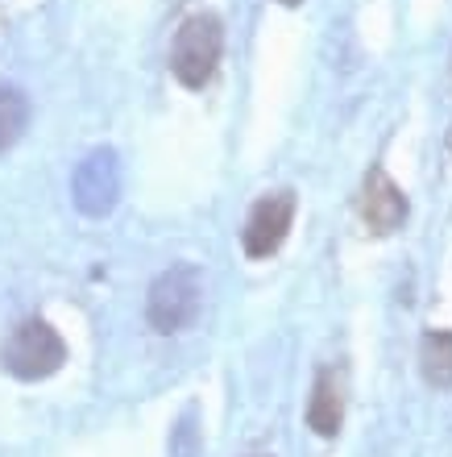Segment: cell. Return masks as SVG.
<instances>
[{"mask_svg":"<svg viewBox=\"0 0 452 457\" xmlns=\"http://www.w3.org/2000/svg\"><path fill=\"white\" fill-rule=\"evenodd\" d=\"M67 361V341L59 337V328L46 325V320H21V325L9 333L4 349H0V366L12 374V378H25V383H37V378H50Z\"/></svg>","mask_w":452,"mask_h":457,"instance_id":"cell-2","label":"cell"},{"mask_svg":"<svg viewBox=\"0 0 452 457\" xmlns=\"http://www.w3.org/2000/svg\"><path fill=\"white\" fill-rule=\"evenodd\" d=\"M25 125H29V96H25L21 87L0 84V154L9 145H17Z\"/></svg>","mask_w":452,"mask_h":457,"instance_id":"cell-9","label":"cell"},{"mask_svg":"<svg viewBox=\"0 0 452 457\" xmlns=\"http://www.w3.org/2000/svg\"><path fill=\"white\" fill-rule=\"evenodd\" d=\"M200 453V428H195V408L183 411V420L170 433V457H195Z\"/></svg>","mask_w":452,"mask_h":457,"instance_id":"cell-10","label":"cell"},{"mask_svg":"<svg viewBox=\"0 0 452 457\" xmlns=\"http://www.w3.org/2000/svg\"><path fill=\"white\" fill-rule=\"evenodd\" d=\"M225 54V25L212 12H195L179 25L170 46V71L183 87H203L216 75V62Z\"/></svg>","mask_w":452,"mask_h":457,"instance_id":"cell-1","label":"cell"},{"mask_svg":"<svg viewBox=\"0 0 452 457\" xmlns=\"http://www.w3.org/2000/svg\"><path fill=\"white\" fill-rule=\"evenodd\" d=\"M203 300V278L191 262H179L162 270V275L150 283V295H145V320L154 333H179L195 320Z\"/></svg>","mask_w":452,"mask_h":457,"instance_id":"cell-3","label":"cell"},{"mask_svg":"<svg viewBox=\"0 0 452 457\" xmlns=\"http://www.w3.org/2000/svg\"><path fill=\"white\" fill-rule=\"evenodd\" d=\"M278 4H303V0H278Z\"/></svg>","mask_w":452,"mask_h":457,"instance_id":"cell-11","label":"cell"},{"mask_svg":"<svg viewBox=\"0 0 452 457\" xmlns=\"http://www.w3.org/2000/svg\"><path fill=\"white\" fill-rule=\"evenodd\" d=\"M250 457H270V453H250Z\"/></svg>","mask_w":452,"mask_h":457,"instance_id":"cell-12","label":"cell"},{"mask_svg":"<svg viewBox=\"0 0 452 457\" xmlns=\"http://www.w3.org/2000/svg\"><path fill=\"white\" fill-rule=\"evenodd\" d=\"M71 200L84 217H108L120 200V162L112 150H92L71 175Z\"/></svg>","mask_w":452,"mask_h":457,"instance_id":"cell-4","label":"cell"},{"mask_svg":"<svg viewBox=\"0 0 452 457\" xmlns=\"http://www.w3.org/2000/svg\"><path fill=\"white\" fill-rule=\"evenodd\" d=\"M419 370L431 391H452V333L448 328H431L419 341Z\"/></svg>","mask_w":452,"mask_h":457,"instance_id":"cell-8","label":"cell"},{"mask_svg":"<svg viewBox=\"0 0 452 457\" xmlns=\"http://www.w3.org/2000/svg\"><path fill=\"white\" fill-rule=\"evenodd\" d=\"M361 220H366L369 233H394V228L407 220V195L403 187L386 175L382 167H369L366 183H361Z\"/></svg>","mask_w":452,"mask_h":457,"instance_id":"cell-6","label":"cell"},{"mask_svg":"<svg viewBox=\"0 0 452 457\" xmlns=\"http://www.w3.org/2000/svg\"><path fill=\"white\" fill-rule=\"evenodd\" d=\"M308 424L316 436H336L345 424V374L333 366H324L316 374V386L308 399Z\"/></svg>","mask_w":452,"mask_h":457,"instance_id":"cell-7","label":"cell"},{"mask_svg":"<svg viewBox=\"0 0 452 457\" xmlns=\"http://www.w3.org/2000/svg\"><path fill=\"white\" fill-rule=\"evenodd\" d=\"M291 220H295V192H270L262 195L258 204L250 208V220L241 228V245L250 258H270L278 245L291 233Z\"/></svg>","mask_w":452,"mask_h":457,"instance_id":"cell-5","label":"cell"},{"mask_svg":"<svg viewBox=\"0 0 452 457\" xmlns=\"http://www.w3.org/2000/svg\"><path fill=\"white\" fill-rule=\"evenodd\" d=\"M448 145H452V133H448Z\"/></svg>","mask_w":452,"mask_h":457,"instance_id":"cell-13","label":"cell"}]
</instances>
